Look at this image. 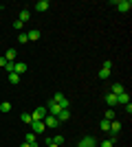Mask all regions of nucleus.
I'll return each mask as SVG.
<instances>
[{"label":"nucleus","mask_w":132,"mask_h":147,"mask_svg":"<svg viewBox=\"0 0 132 147\" xmlns=\"http://www.w3.org/2000/svg\"><path fill=\"white\" fill-rule=\"evenodd\" d=\"M49 9H51V2H49V0H38V5H35V11L44 13V11H49Z\"/></svg>","instance_id":"0eeeda50"},{"label":"nucleus","mask_w":132,"mask_h":147,"mask_svg":"<svg viewBox=\"0 0 132 147\" xmlns=\"http://www.w3.org/2000/svg\"><path fill=\"white\" fill-rule=\"evenodd\" d=\"M18 42L20 44H26V42H29V35H26L24 31H20V33H18Z\"/></svg>","instance_id":"412c9836"},{"label":"nucleus","mask_w":132,"mask_h":147,"mask_svg":"<svg viewBox=\"0 0 132 147\" xmlns=\"http://www.w3.org/2000/svg\"><path fill=\"white\" fill-rule=\"evenodd\" d=\"M9 81H11L13 86H18V84H20V75L18 73H9Z\"/></svg>","instance_id":"aec40b11"},{"label":"nucleus","mask_w":132,"mask_h":147,"mask_svg":"<svg viewBox=\"0 0 132 147\" xmlns=\"http://www.w3.org/2000/svg\"><path fill=\"white\" fill-rule=\"evenodd\" d=\"M104 68H108V70H110V68H112V61L106 59V61H104Z\"/></svg>","instance_id":"bb28decb"},{"label":"nucleus","mask_w":132,"mask_h":147,"mask_svg":"<svg viewBox=\"0 0 132 147\" xmlns=\"http://www.w3.org/2000/svg\"><path fill=\"white\" fill-rule=\"evenodd\" d=\"M97 77H99V79H108V77H110V70H108V68H101Z\"/></svg>","instance_id":"4be33fe9"},{"label":"nucleus","mask_w":132,"mask_h":147,"mask_svg":"<svg viewBox=\"0 0 132 147\" xmlns=\"http://www.w3.org/2000/svg\"><path fill=\"white\" fill-rule=\"evenodd\" d=\"M16 55H18V51H16V49H9V51H7V53H5L2 57H5L7 61H16Z\"/></svg>","instance_id":"4468645a"},{"label":"nucleus","mask_w":132,"mask_h":147,"mask_svg":"<svg viewBox=\"0 0 132 147\" xmlns=\"http://www.w3.org/2000/svg\"><path fill=\"white\" fill-rule=\"evenodd\" d=\"M119 129H121V123L117 121V119H114V121H110V134H119Z\"/></svg>","instance_id":"ddd939ff"},{"label":"nucleus","mask_w":132,"mask_h":147,"mask_svg":"<svg viewBox=\"0 0 132 147\" xmlns=\"http://www.w3.org/2000/svg\"><path fill=\"white\" fill-rule=\"evenodd\" d=\"M18 20L22 22V24H24V22H29V20H31V11H26V9H22V11H20V16H18Z\"/></svg>","instance_id":"9b49d317"},{"label":"nucleus","mask_w":132,"mask_h":147,"mask_svg":"<svg viewBox=\"0 0 132 147\" xmlns=\"http://www.w3.org/2000/svg\"><path fill=\"white\" fill-rule=\"evenodd\" d=\"M112 5L117 7L121 13H128L132 9V0H117V2H112Z\"/></svg>","instance_id":"f257e3e1"},{"label":"nucleus","mask_w":132,"mask_h":147,"mask_svg":"<svg viewBox=\"0 0 132 147\" xmlns=\"http://www.w3.org/2000/svg\"><path fill=\"white\" fill-rule=\"evenodd\" d=\"M26 35H29V42H35V40H40V31L33 29V31H29Z\"/></svg>","instance_id":"dca6fc26"},{"label":"nucleus","mask_w":132,"mask_h":147,"mask_svg":"<svg viewBox=\"0 0 132 147\" xmlns=\"http://www.w3.org/2000/svg\"><path fill=\"white\" fill-rule=\"evenodd\" d=\"M44 129H46L44 121H31V132H33L35 136H38V134H44Z\"/></svg>","instance_id":"7ed1b4c3"},{"label":"nucleus","mask_w":132,"mask_h":147,"mask_svg":"<svg viewBox=\"0 0 132 147\" xmlns=\"http://www.w3.org/2000/svg\"><path fill=\"white\" fill-rule=\"evenodd\" d=\"M20 147H31V145H29V143H22V145H20Z\"/></svg>","instance_id":"c85d7f7f"},{"label":"nucleus","mask_w":132,"mask_h":147,"mask_svg":"<svg viewBox=\"0 0 132 147\" xmlns=\"http://www.w3.org/2000/svg\"><path fill=\"white\" fill-rule=\"evenodd\" d=\"M99 129H101V132H110V121L101 119V123H99Z\"/></svg>","instance_id":"6ab92c4d"},{"label":"nucleus","mask_w":132,"mask_h":147,"mask_svg":"<svg viewBox=\"0 0 132 147\" xmlns=\"http://www.w3.org/2000/svg\"><path fill=\"white\" fill-rule=\"evenodd\" d=\"M75 147H82V145H75Z\"/></svg>","instance_id":"7c9ffc66"},{"label":"nucleus","mask_w":132,"mask_h":147,"mask_svg":"<svg viewBox=\"0 0 132 147\" xmlns=\"http://www.w3.org/2000/svg\"><path fill=\"white\" fill-rule=\"evenodd\" d=\"M99 147H114V136L110 138V141H104V143H99Z\"/></svg>","instance_id":"b1692460"},{"label":"nucleus","mask_w":132,"mask_h":147,"mask_svg":"<svg viewBox=\"0 0 132 147\" xmlns=\"http://www.w3.org/2000/svg\"><path fill=\"white\" fill-rule=\"evenodd\" d=\"M46 147H57V145H53V143H51V145H46Z\"/></svg>","instance_id":"c756f323"},{"label":"nucleus","mask_w":132,"mask_h":147,"mask_svg":"<svg viewBox=\"0 0 132 147\" xmlns=\"http://www.w3.org/2000/svg\"><path fill=\"white\" fill-rule=\"evenodd\" d=\"M106 103H108V108H114V105H117V94L108 92L106 94Z\"/></svg>","instance_id":"f8f14e48"},{"label":"nucleus","mask_w":132,"mask_h":147,"mask_svg":"<svg viewBox=\"0 0 132 147\" xmlns=\"http://www.w3.org/2000/svg\"><path fill=\"white\" fill-rule=\"evenodd\" d=\"M110 92H112V94H121V92H126V88H123V84H119V81H117V84H112V86H110Z\"/></svg>","instance_id":"9d476101"},{"label":"nucleus","mask_w":132,"mask_h":147,"mask_svg":"<svg viewBox=\"0 0 132 147\" xmlns=\"http://www.w3.org/2000/svg\"><path fill=\"white\" fill-rule=\"evenodd\" d=\"M22 26H24V24H22L20 20H13V29H16V31H22Z\"/></svg>","instance_id":"a878e982"},{"label":"nucleus","mask_w":132,"mask_h":147,"mask_svg":"<svg viewBox=\"0 0 132 147\" xmlns=\"http://www.w3.org/2000/svg\"><path fill=\"white\" fill-rule=\"evenodd\" d=\"M26 70H29V66H26L24 61H16V66H13V73H18L20 77H22V75L26 73Z\"/></svg>","instance_id":"423d86ee"},{"label":"nucleus","mask_w":132,"mask_h":147,"mask_svg":"<svg viewBox=\"0 0 132 147\" xmlns=\"http://www.w3.org/2000/svg\"><path fill=\"white\" fill-rule=\"evenodd\" d=\"M11 110V103H9V101H2V103H0V112H9Z\"/></svg>","instance_id":"5701e85b"},{"label":"nucleus","mask_w":132,"mask_h":147,"mask_svg":"<svg viewBox=\"0 0 132 147\" xmlns=\"http://www.w3.org/2000/svg\"><path fill=\"white\" fill-rule=\"evenodd\" d=\"M0 11H2V9H0Z\"/></svg>","instance_id":"2f4dec72"},{"label":"nucleus","mask_w":132,"mask_h":147,"mask_svg":"<svg viewBox=\"0 0 132 147\" xmlns=\"http://www.w3.org/2000/svg\"><path fill=\"white\" fill-rule=\"evenodd\" d=\"M44 125H46V129H55L57 125H60V121H57V117H53V114H46V117H44Z\"/></svg>","instance_id":"f03ea898"},{"label":"nucleus","mask_w":132,"mask_h":147,"mask_svg":"<svg viewBox=\"0 0 132 147\" xmlns=\"http://www.w3.org/2000/svg\"><path fill=\"white\" fill-rule=\"evenodd\" d=\"M46 112H49V114H53V117H57V114L62 112V108H60L55 101H49V103H46Z\"/></svg>","instance_id":"39448f33"},{"label":"nucleus","mask_w":132,"mask_h":147,"mask_svg":"<svg viewBox=\"0 0 132 147\" xmlns=\"http://www.w3.org/2000/svg\"><path fill=\"white\" fill-rule=\"evenodd\" d=\"M126 103H130V94H128V92L117 94V105H126Z\"/></svg>","instance_id":"6e6552de"},{"label":"nucleus","mask_w":132,"mask_h":147,"mask_svg":"<svg viewBox=\"0 0 132 147\" xmlns=\"http://www.w3.org/2000/svg\"><path fill=\"white\" fill-rule=\"evenodd\" d=\"M24 143H29L31 147H40V143H38V136L33 134V132H29V134H26V141H24Z\"/></svg>","instance_id":"1a4fd4ad"},{"label":"nucleus","mask_w":132,"mask_h":147,"mask_svg":"<svg viewBox=\"0 0 132 147\" xmlns=\"http://www.w3.org/2000/svg\"><path fill=\"white\" fill-rule=\"evenodd\" d=\"M68 119H70V110H62L60 114H57V121H60V123L68 121Z\"/></svg>","instance_id":"2eb2a0df"},{"label":"nucleus","mask_w":132,"mask_h":147,"mask_svg":"<svg viewBox=\"0 0 132 147\" xmlns=\"http://www.w3.org/2000/svg\"><path fill=\"white\" fill-rule=\"evenodd\" d=\"M31 114H26V112H22V123H26V125H31Z\"/></svg>","instance_id":"393cba45"},{"label":"nucleus","mask_w":132,"mask_h":147,"mask_svg":"<svg viewBox=\"0 0 132 147\" xmlns=\"http://www.w3.org/2000/svg\"><path fill=\"white\" fill-rule=\"evenodd\" d=\"M49 112H46V108H35V110L31 112V119L33 121H44V117H46Z\"/></svg>","instance_id":"20e7f679"},{"label":"nucleus","mask_w":132,"mask_h":147,"mask_svg":"<svg viewBox=\"0 0 132 147\" xmlns=\"http://www.w3.org/2000/svg\"><path fill=\"white\" fill-rule=\"evenodd\" d=\"M51 143H53V145H64V136H60V134H55V136H51Z\"/></svg>","instance_id":"f3484780"},{"label":"nucleus","mask_w":132,"mask_h":147,"mask_svg":"<svg viewBox=\"0 0 132 147\" xmlns=\"http://www.w3.org/2000/svg\"><path fill=\"white\" fill-rule=\"evenodd\" d=\"M114 117H117V112H114L112 108H108V112L104 114V119H106V121H114Z\"/></svg>","instance_id":"a211bd4d"},{"label":"nucleus","mask_w":132,"mask_h":147,"mask_svg":"<svg viewBox=\"0 0 132 147\" xmlns=\"http://www.w3.org/2000/svg\"><path fill=\"white\" fill-rule=\"evenodd\" d=\"M7 66V59H5V57H0V68H5Z\"/></svg>","instance_id":"cd10ccee"}]
</instances>
